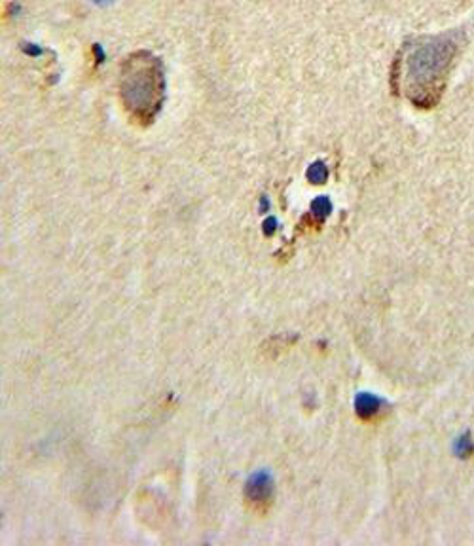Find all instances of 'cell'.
<instances>
[{
	"mask_svg": "<svg viewBox=\"0 0 474 546\" xmlns=\"http://www.w3.org/2000/svg\"><path fill=\"white\" fill-rule=\"evenodd\" d=\"M458 46L455 34H440L419 40L406 51L403 59V88L414 105L429 108L440 99Z\"/></svg>",
	"mask_w": 474,
	"mask_h": 546,
	"instance_id": "cell-1",
	"label": "cell"
},
{
	"mask_svg": "<svg viewBox=\"0 0 474 546\" xmlns=\"http://www.w3.org/2000/svg\"><path fill=\"white\" fill-rule=\"evenodd\" d=\"M120 95L135 120L141 123H150L154 120L166 95V78L160 59L148 51H137L123 61Z\"/></svg>",
	"mask_w": 474,
	"mask_h": 546,
	"instance_id": "cell-2",
	"label": "cell"
},
{
	"mask_svg": "<svg viewBox=\"0 0 474 546\" xmlns=\"http://www.w3.org/2000/svg\"><path fill=\"white\" fill-rule=\"evenodd\" d=\"M273 493H276V484H273V476L270 475V470H256L245 484V499L256 510H266L270 507Z\"/></svg>",
	"mask_w": 474,
	"mask_h": 546,
	"instance_id": "cell-3",
	"label": "cell"
},
{
	"mask_svg": "<svg viewBox=\"0 0 474 546\" xmlns=\"http://www.w3.org/2000/svg\"><path fill=\"white\" fill-rule=\"evenodd\" d=\"M385 406V400L374 393H358L355 397V412L360 420H372Z\"/></svg>",
	"mask_w": 474,
	"mask_h": 546,
	"instance_id": "cell-4",
	"label": "cell"
},
{
	"mask_svg": "<svg viewBox=\"0 0 474 546\" xmlns=\"http://www.w3.org/2000/svg\"><path fill=\"white\" fill-rule=\"evenodd\" d=\"M332 213V201L331 198H326V196H319V198H315L311 201V215L317 218L319 222L326 221Z\"/></svg>",
	"mask_w": 474,
	"mask_h": 546,
	"instance_id": "cell-5",
	"label": "cell"
},
{
	"mask_svg": "<svg viewBox=\"0 0 474 546\" xmlns=\"http://www.w3.org/2000/svg\"><path fill=\"white\" fill-rule=\"evenodd\" d=\"M306 177H308V181L311 182V184H325L326 178H328V167H326L325 161H313V163L308 167Z\"/></svg>",
	"mask_w": 474,
	"mask_h": 546,
	"instance_id": "cell-6",
	"label": "cell"
},
{
	"mask_svg": "<svg viewBox=\"0 0 474 546\" xmlns=\"http://www.w3.org/2000/svg\"><path fill=\"white\" fill-rule=\"evenodd\" d=\"M277 226H279V224H277L276 216H268V218L264 221V224H262V232H264L266 236H273Z\"/></svg>",
	"mask_w": 474,
	"mask_h": 546,
	"instance_id": "cell-7",
	"label": "cell"
},
{
	"mask_svg": "<svg viewBox=\"0 0 474 546\" xmlns=\"http://www.w3.org/2000/svg\"><path fill=\"white\" fill-rule=\"evenodd\" d=\"M23 51H25V54H27V56H31V57H40L42 54H44V50H42L40 46L29 44V42H25V44H23Z\"/></svg>",
	"mask_w": 474,
	"mask_h": 546,
	"instance_id": "cell-8",
	"label": "cell"
},
{
	"mask_svg": "<svg viewBox=\"0 0 474 546\" xmlns=\"http://www.w3.org/2000/svg\"><path fill=\"white\" fill-rule=\"evenodd\" d=\"M94 54L97 63H103V61H105V50H103V46L101 44H94Z\"/></svg>",
	"mask_w": 474,
	"mask_h": 546,
	"instance_id": "cell-9",
	"label": "cell"
},
{
	"mask_svg": "<svg viewBox=\"0 0 474 546\" xmlns=\"http://www.w3.org/2000/svg\"><path fill=\"white\" fill-rule=\"evenodd\" d=\"M268 211H270V199L262 196L260 198V213H268Z\"/></svg>",
	"mask_w": 474,
	"mask_h": 546,
	"instance_id": "cell-10",
	"label": "cell"
},
{
	"mask_svg": "<svg viewBox=\"0 0 474 546\" xmlns=\"http://www.w3.org/2000/svg\"><path fill=\"white\" fill-rule=\"evenodd\" d=\"M94 4L97 6H103V8H106V6H111L112 2H116V0H91Z\"/></svg>",
	"mask_w": 474,
	"mask_h": 546,
	"instance_id": "cell-11",
	"label": "cell"
}]
</instances>
